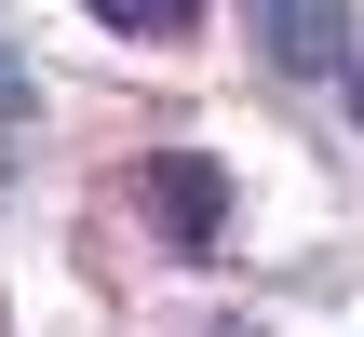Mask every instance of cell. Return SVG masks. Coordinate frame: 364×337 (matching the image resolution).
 Returning a JSON list of instances; mask_svg holds the SVG:
<instances>
[{
	"label": "cell",
	"instance_id": "3",
	"mask_svg": "<svg viewBox=\"0 0 364 337\" xmlns=\"http://www.w3.org/2000/svg\"><path fill=\"white\" fill-rule=\"evenodd\" d=\"M81 14H95V27H122V41H176L203 0H81Z\"/></svg>",
	"mask_w": 364,
	"mask_h": 337
},
{
	"label": "cell",
	"instance_id": "2",
	"mask_svg": "<svg viewBox=\"0 0 364 337\" xmlns=\"http://www.w3.org/2000/svg\"><path fill=\"white\" fill-rule=\"evenodd\" d=\"M243 14H257L270 68H297V81H324V68L351 54V0H243Z\"/></svg>",
	"mask_w": 364,
	"mask_h": 337
},
{
	"label": "cell",
	"instance_id": "5",
	"mask_svg": "<svg viewBox=\"0 0 364 337\" xmlns=\"http://www.w3.org/2000/svg\"><path fill=\"white\" fill-rule=\"evenodd\" d=\"M351 108H364V54H351Z\"/></svg>",
	"mask_w": 364,
	"mask_h": 337
},
{
	"label": "cell",
	"instance_id": "1",
	"mask_svg": "<svg viewBox=\"0 0 364 337\" xmlns=\"http://www.w3.org/2000/svg\"><path fill=\"white\" fill-rule=\"evenodd\" d=\"M149 216H162L176 257H203V243L230 230V176H216L203 149H162V162H149Z\"/></svg>",
	"mask_w": 364,
	"mask_h": 337
},
{
	"label": "cell",
	"instance_id": "4",
	"mask_svg": "<svg viewBox=\"0 0 364 337\" xmlns=\"http://www.w3.org/2000/svg\"><path fill=\"white\" fill-rule=\"evenodd\" d=\"M27 108H41V81H27V54H14V41H0V135H14V122H27Z\"/></svg>",
	"mask_w": 364,
	"mask_h": 337
}]
</instances>
